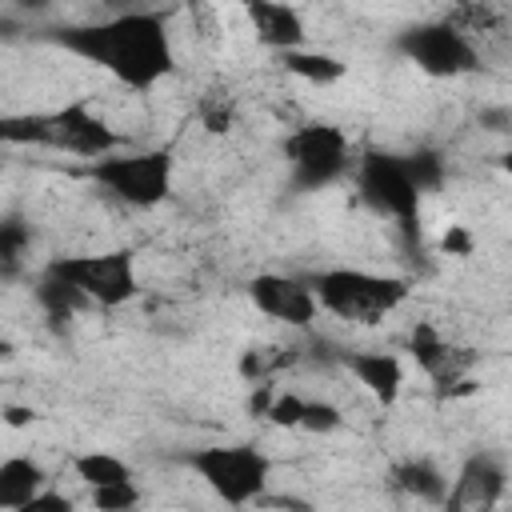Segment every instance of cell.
Listing matches in <instances>:
<instances>
[{"instance_id":"cell-1","label":"cell","mask_w":512,"mask_h":512,"mask_svg":"<svg viewBox=\"0 0 512 512\" xmlns=\"http://www.w3.org/2000/svg\"><path fill=\"white\" fill-rule=\"evenodd\" d=\"M60 48L116 76L124 88H152L172 68V40L160 12H112L96 24H76L56 36Z\"/></svg>"},{"instance_id":"cell-2","label":"cell","mask_w":512,"mask_h":512,"mask_svg":"<svg viewBox=\"0 0 512 512\" xmlns=\"http://www.w3.org/2000/svg\"><path fill=\"white\" fill-rule=\"evenodd\" d=\"M4 140L8 144H48V148H60L80 160H100L120 148V136L112 132V124L88 100L64 104L44 116H8Z\"/></svg>"},{"instance_id":"cell-3","label":"cell","mask_w":512,"mask_h":512,"mask_svg":"<svg viewBox=\"0 0 512 512\" xmlns=\"http://www.w3.org/2000/svg\"><path fill=\"white\" fill-rule=\"evenodd\" d=\"M312 288L320 312L348 324H376L408 300V284L400 276H384L372 268H324Z\"/></svg>"},{"instance_id":"cell-4","label":"cell","mask_w":512,"mask_h":512,"mask_svg":"<svg viewBox=\"0 0 512 512\" xmlns=\"http://www.w3.org/2000/svg\"><path fill=\"white\" fill-rule=\"evenodd\" d=\"M188 468L200 476V484L220 496L224 504H256L268 488V456L252 444H208L188 456Z\"/></svg>"},{"instance_id":"cell-5","label":"cell","mask_w":512,"mask_h":512,"mask_svg":"<svg viewBox=\"0 0 512 512\" xmlns=\"http://www.w3.org/2000/svg\"><path fill=\"white\" fill-rule=\"evenodd\" d=\"M92 180L108 196H116L132 208H152L172 188V156L160 148H144V152H120L116 148V152L92 160Z\"/></svg>"},{"instance_id":"cell-6","label":"cell","mask_w":512,"mask_h":512,"mask_svg":"<svg viewBox=\"0 0 512 512\" xmlns=\"http://www.w3.org/2000/svg\"><path fill=\"white\" fill-rule=\"evenodd\" d=\"M48 268L60 272L88 304H100V308H116V304L132 300V292H136V260L124 248L88 252V256H60Z\"/></svg>"},{"instance_id":"cell-7","label":"cell","mask_w":512,"mask_h":512,"mask_svg":"<svg viewBox=\"0 0 512 512\" xmlns=\"http://www.w3.org/2000/svg\"><path fill=\"white\" fill-rule=\"evenodd\" d=\"M400 52L420 72L440 76V80H452V76H464V72H476L480 68V52L468 40V32H460L448 20H428V24L408 28L400 36Z\"/></svg>"},{"instance_id":"cell-8","label":"cell","mask_w":512,"mask_h":512,"mask_svg":"<svg viewBox=\"0 0 512 512\" xmlns=\"http://www.w3.org/2000/svg\"><path fill=\"white\" fill-rule=\"evenodd\" d=\"M356 188L360 196L400 228H412L420 216V184L400 156H364L356 168Z\"/></svg>"},{"instance_id":"cell-9","label":"cell","mask_w":512,"mask_h":512,"mask_svg":"<svg viewBox=\"0 0 512 512\" xmlns=\"http://www.w3.org/2000/svg\"><path fill=\"white\" fill-rule=\"evenodd\" d=\"M284 152L292 164V180L300 188H324L348 168V140L332 124H308L292 132Z\"/></svg>"},{"instance_id":"cell-10","label":"cell","mask_w":512,"mask_h":512,"mask_svg":"<svg viewBox=\"0 0 512 512\" xmlns=\"http://www.w3.org/2000/svg\"><path fill=\"white\" fill-rule=\"evenodd\" d=\"M248 296H252L256 312H264L268 320H280L288 328H308L320 312L316 288L296 276H284V272H260L248 284Z\"/></svg>"},{"instance_id":"cell-11","label":"cell","mask_w":512,"mask_h":512,"mask_svg":"<svg viewBox=\"0 0 512 512\" xmlns=\"http://www.w3.org/2000/svg\"><path fill=\"white\" fill-rule=\"evenodd\" d=\"M504 488H508V476H504L500 460L488 456V452H476V456H468V460L460 464V472H456V480H452L444 504L456 508V512L496 508V504L504 500Z\"/></svg>"},{"instance_id":"cell-12","label":"cell","mask_w":512,"mask_h":512,"mask_svg":"<svg viewBox=\"0 0 512 512\" xmlns=\"http://www.w3.org/2000/svg\"><path fill=\"white\" fill-rule=\"evenodd\" d=\"M256 40L272 52H288V48H300L304 44V20L292 4L284 0H240Z\"/></svg>"},{"instance_id":"cell-13","label":"cell","mask_w":512,"mask_h":512,"mask_svg":"<svg viewBox=\"0 0 512 512\" xmlns=\"http://www.w3.org/2000/svg\"><path fill=\"white\" fill-rule=\"evenodd\" d=\"M344 368L356 376V384H360L372 400L396 404V396H400V388H404V364H400V356L380 352V348H372V352H348V356H344Z\"/></svg>"},{"instance_id":"cell-14","label":"cell","mask_w":512,"mask_h":512,"mask_svg":"<svg viewBox=\"0 0 512 512\" xmlns=\"http://www.w3.org/2000/svg\"><path fill=\"white\" fill-rule=\"evenodd\" d=\"M40 488H44V468L32 456H8L0 464V508L4 512H24Z\"/></svg>"},{"instance_id":"cell-15","label":"cell","mask_w":512,"mask_h":512,"mask_svg":"<svg viewBox=\"0 0 512 512\" xmlns=\"http://www.w3.org/2000/svg\"><path fill=\"white\" fill-rule=\"evenodd\" d=\"M280 60H284V68H288L292 76H300V80H308V84H316V88L336 84V80L348 76V64H344L340 56H332V52H312V48H304V44L280 52Z\"/></svg>"},{"instance_id":"cell-16","label":"cell","mask_w":512,"mask_h":512,"mask_svg":"<svg viewBox=\"0 0 512 512\" xmlns=\"http://www.w3.org/2000/svg\"><path fill=\"white\" fill-rule=\"evenodd\" d=\"M396 484H400L408 496L424 500V504H444V500H448V480H444V472H440L432 460H424V456L404 460V464L396 468Z\"/></svg>"},{"instance_id":"cell-17","label":"cell","mask_w":512,"mask_h":512,"mask_svg":"<svg viewBox=\"0 0 512 512\" xmlns=\"http://www.w3.org/2000/svg\"><path fill=\"white\" fill-rule=\"evenodd\" d=\"M72 472L76 480L92 492V488H104V484H116V480H132V468L128 460H120L116 452H104V448H88L72 460Z\"/></svg>"},{"instance_id":"cell-18","label":"cell","mask_w":512,"mask_h":512,"mask_svg":"<svg viewBox=\"0 0 512 512\" xmlns=\"http://www.w3.org/2000/svg\"><path fill=\"white\" fill-rule=\"evenodd\" d=\"M88 500H92V508H100V512H120V508H136V504H140V492H136V480H116V484L92 488Z\"/></svg>"},{"instance_id":"cell-19","label":"cell","mask_w":512,"mask_h":512,"mask_svg":"<svg viewBox=\"0 0 512 512\" xmlns=\"http://www.w3.org/2000/svg\"><path fill=\"white\" fill-rule=\"evenodd\" d=\"M304 404H308V396H300V392H272V400H268V420L276 424V428H300V420H304Z\"/></svg>"},{"instance_id":"cell-20","label":"cell","mask_w":512,"mask_h":512,"mask_svg":"<svg viewBox=\"0 0 512 512\" xmlns=\"http://www.w3.org/2000/svg\"><path fill=\"white\" fill-rule=\"evenodd\" d=\"M340 424H344V416H340L336 404H328V400H308L304 404V420H300L304 432H336Z\"/></svg>"},{"instance_id":"cell-21","label":"cell","mask_w":512,"mask_h":512,"mask_svg":"<svg viewBox=\"0 0 512 512\" xmlns=\"http://www.w3.org/2000/svg\"><path fill=\"white\" fill-rule=\"evenodd\" d=\"M408 168H412V176H416V184H420V192H428V188H436V184H440V160H436L432 152H420V156H408Z\"/></svg>"},{"instance_id":"cell-22","label":"cell","mask_w":512,"mask_h":512,"mask_svg":"<svg viewBox=\"0 0 512 512\" xmlns=\"http://www.w3.org/2000/svg\"><path fill=\"white\" fill-rule=\"evenodd\" d=\"M40 508H60V512H68V508H72V500H68V496H60V492L40 488V492L28 500V508H24V512H40Z\"/></svg>"},{"instance_id":"cell-23","label":"cell","mask_w":512,"mask_h":512,"mask_svg":"<svg viewBox=\"0 0 512 512\" xmlns=\"http://www.w3.org/2000/svg\"><path fill=\"white\" fill-rule=\"evenodd\" d=\"M444 252H452V256H468V252H472V240H468V232H464L460 224H452V228L444 232Z\"/></svg>"},{"instance_id":"cell-24","label":"cell","mask_w":512,"mask_h":512,"mask_svg":"<svg viewBox=\"0 0 512 512\" xmlns=\"http://www.w3.org/2000/svg\"><path fill=\"white\" fill-rule=\"evenodd\" d=\"M12 8H20V12H44L52 0H8Z\"/></svg>"},{"instance_id":"cell-25","label":"cell","mask_w":512,"mask_h":512,"mask_svg":"<svg viewBox=\"0 0 512 512\" xmlns=\"http://www.w3.org/2000/svg\"><path fill=\"white\" fill-rule=\"evenodd\" d=\"M28 416L32 412H24V408H8V424H28Z\"/></svg>"},{"instance_id":"cell-26","label":"cell","mask_w":512,"mask_h":512,"mask_svg":"<svg viewBox=\"0 0 512 512\" xmlns=\"http://www.w3.org/2000/svg\"><path fill=\"white\" fill-rule=\"evenodd\" d=\"M500 168H504V176H512V148L500 156Z\"/></svg>"}]
</instances>
